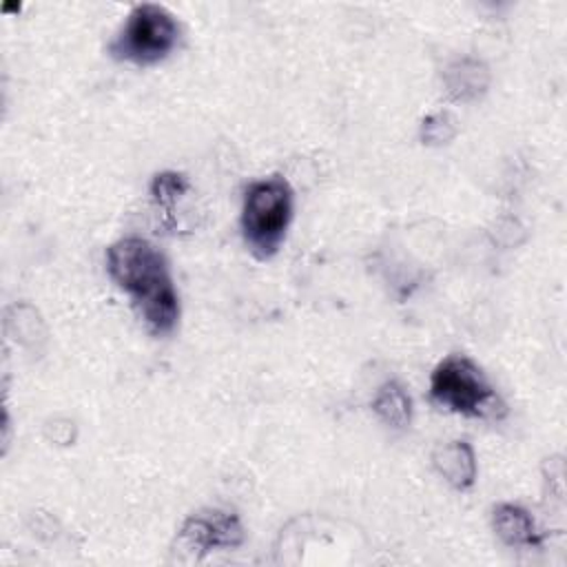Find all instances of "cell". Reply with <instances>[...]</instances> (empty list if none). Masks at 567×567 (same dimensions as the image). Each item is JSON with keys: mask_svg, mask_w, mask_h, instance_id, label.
I'll return each mask as SVG.
<instances>
[{"mask_svg": "<svg viewBox=\"0 0 567 567\" xmlns=\"http://www.w3.org/2000/svg\"><path fill=\"white\" fill-rule=\"evenodd\" d=\"M188 190V179L182 173L175 171H166V173H157L151 182V195L155 199L157 206L164 208H173V204Z\"/></svg>", "mask_w": 567, "mask_h": 567, "instance_id": "obj_9", "label": "cell"}, {"mask_svg": "<svg viewBox=\"0 0 567 567\" xmlns=\"http://www.w3.org/2000/svg\"><path fill=\"white\" fill-rule=\"evenodd\" d=\"M432 463L436 472L456 489L472 487L476 478L474 452L465 441H452V443L439 445L432 454Z\"/></svg>", "mask_w": 567, "mask_h": 567, "instance_id": "obj_6", "label": "cell"}, {"mask_svg": "<svg viewBox=\"0 0 567 567\" xmlns=\"http://www.w3.org/2000/svg\"><path fill=\"white\" fill-rule=\"evenodd\" d=\"M430 396L436 405L463 416L496 419L505 412L503 401L481 368L463 354H450L434 368L430 377Z\"/></svg>", "mask_w": 567, "mask_h": 567, "instance_id": "obj_3", "label": "cell"}, {"mask_svg": "<svg viewBox=\"0 0 567 567\" xmlns=\"http://www.w3.org/2000/svg\"><path fill=\"white\" fill-rule=\"evenodd\" d=\"M241 543V520L235 514L221 509H208L188 516L177 534V547L188 549L195 556H204L217 547H237Z\"/></svg>", "mask_w": 567, "mask_h": 567, "instance_id": "obj_5", "label": "cell"}, {"mask_svg": "<svg viewBox=\"0 0 567 567\" xmlns=\"http://www.w3.org/2000/svg\"><path fill=\"white\" fill-rule=\"evenodd\" d=\"M292 219V188L281 175L252 182L244 193L241 233L257 259H270Z\"/></svg>", "mask_w": 567, "mask_h": 567, "instance_id": "obj_2", "label": "cell"}, {"mask_svg": "<svg viewBox=\"0 0 567 567\" xmlns=\"http://www.w3.org/2000/svg\"><path fill=\"white\" fill-rule=\"evenodd\" d=\"M179 40V24L175 16L153 2H144L131 9L124 27L109 44V53L115 60L131 64H155L164 60Z\"/></svg>", "mask_w": 567, "mask_h": 567, "instance_id": "obj_4", "label": "cell"}, {"mask_svg": "<svg viewBox=\"0 0 567 567\" xmlns=\"http://www.w3.org/2000/svg\"><path fill=\"white\" fill-rule=\"evenodd\" d=\"M111 279L131 297L153 334H168L179 319V299L166 257L144 237H124L106 250Z\"/></svg>", "mask_w": 567, "mask_h": 567, "instance_id": "obj_1", "label": "cell"}, {"mask_svg": "<svg viewBox=\"0 0 567 567\" xmlns=\"http://www.w3.org/2000/svg\"><path fill=\"white\" fill-rule=\"evenodd\" d=\"M492 525L501 540L512 547H534L543 540V534L538 532L529 512L512 503H503L494 509Z\"/></svg>", "mask_w": 567, "mask_h": 567, "instance_id": "obj_7", "label": "cell"}, {"mask_svg": "<svg viewBox=\"0 0 567 567\" xmlns=\"http://www.w3.org/2000/svg\"><path fill=\"white\" fill-rule=\"evenodd\" d=\"M372 410L385 425L405 427L412 416V401L396 381H388L372 399Z\"/></svg>", "mask_w": 567, "mask_h": 567, "instance_id": "obj_8", "label": "cell"}]
</instances>
